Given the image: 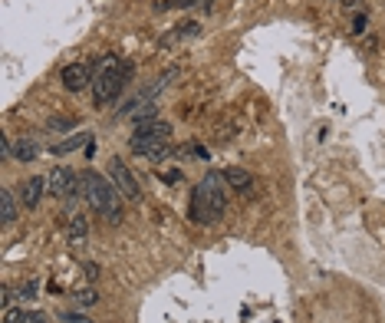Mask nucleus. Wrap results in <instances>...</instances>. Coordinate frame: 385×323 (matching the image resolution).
<instances>
[{
  "mask_svg": "<svg viewBox=\"0 0 385 323\" xmlns=\"http://www.w3.org/2000/svg\"><path fill=\"white\" fill-rule=\"evenodd\" d=\"M83 192H86V202L93 204V212H99L109 224H122V198L115 192V185H112V179H103L99 172H86Z\"/></svg>",
  "mask_w": 385,
  "mask_h": 323,
  "instance_id": "obj_2",
  "label": "nucleus"
},
{
  "mask_svg": "<svg viewBox=\"0 0 385 323\" xmlns=\"http://www.w3.org/2000/svg\"><path fill=\"white\" fill-rule=\"evenodd\" d=\"M175 7H211V0H171Z\"/></svg>",
  "mask_w": 385,
  "mask_h": 323,
  "instance_id": "obj_16",
  "label": "nucleus"
},
{
  "mask_svg": "<svg viewBox=\"0 0 385 323\" xmlns=\"http://www.w3.org/2000/svg\"><path fill=\"white\" fill-rule=\"evenodd\" d=\"M109 179H112L115 192H119L125 202H138V198H142V188H138L135 175L125 169V162H122V159H112L109 162Z\"/></svg>",
  "mask_w": 385,
  "mask_h": 323,
  "instance_id": "obj_4",
  "label": "nucleus"
},
{
  "mask_svg": "<svg viewBox=\"0 0 385 323\" xmlns=\"http://www.w3.org/2000/svg\"><path fill=\"white\" fill-rule=\"evenodd\" d=\"M69 241H73V244H83L86 241V222L83 218H73V222H69Z\"/></svg>",
  "mask_w": 385,
  "mask_h": 323,
  "instance_id": "obj_12",
  "label": "nucleus"
},
{
  "mask_svg": "<svg viewBox=\"0 0 385 323\" xmlns=\"http://www.w3.org/2000/svg\"><path fill=\"white\" fill-rule=\"evenodd\" d=\"M89 83H96L89 63H69V66L63 69V86H66L69 93H83Z\"/></svg>",
  "mask_w": 385,
  "mask_h": 323,
  "instance_id": "obj_6",
  "label": "nucleus"
},
{
  "mask_svg": "<svg viewBox=\"0 0 385 323\" xmlns=\"http://www.w3.org/2000/svg\"><path fill=\"white\" fill-rule=\"evenodd\" d=\"M63 323H93V320H89L86 314H66L63 317Z\"/></svg>",
  "mask_w": 385,
  "mask_h": 323,
  "instance_id": "obj_18",
  "label": "nucleus"
},
{
  "mask_svg": "<svg viewBox=\"0 0 385 323\" xmlns=\"http://www.w3.org/2000/svg\"><path fill=\"white\" fill-rule=\"evenodd\" d=\"M125 79H128V76H96V83H93V99H96V106H109V102L119 99Z\"/></svg>",
  "mask_w": 385,
  "mask_h": 323,
  "instance_id": "obj_5",
  "label": "nucleus"
},
{
  "mask_svg": "<svg viewBox=\"0 0 385 323\" xmlns=\"http://www.w3.org/2000/svg\"><path fill=\"white\" fill-rule=\"evenodd\" d=\"M76 300H79V304H86V307H93L99 297H96V290H79V294H76Z\"/></svg>",
  "mask_w": 385,
  "mask_h": 323,
  "instance_id": "obj_17",
  "label": "nucleus"
},
{
  "mask_svg": "<svg viewBox=\"0 0 385 323\" xmlns=\"http://www.w3.org/2000/svg\"><path fill=\"white\" fill-rule=\"evenodd\" d=\"M224 182H227V188L240 192V195H250V192H254V175L244 169H227L224 172Z\"/></svg>",
  "mask_w": 385,
  "mask_h": 323,
  "instance_id": "obj_9",
  "label": "nucleus"
},
{
  "mask_svg": "<svg viewBox=\"0 0 385 323\" xmlns=\"http://www.w3.org/2000/svg\"><path fill=\"white\" fill-rule=\"evenodd\" d=\"M17 214H20L17 198H14V192H10V188H4V192H0V222H4V224L17 222Z\"/></svg>",
  "mask_w": 385,
  "mask_h": 323,
  "instance_id": "obj_10",
  "label": "nucleus"
},
{
  "mask_svg": "<svg viewBox=\"0 0 385 323\" xmlns=\"http://www.w3.org/2000/svg\"><path fill=\"white\" fill-rule=\"evenodd\" d=\"M224 208H227V182L217 172H207L191 198V218L197 224H211L224 214Z\"/></svg>",
  "mask_w": 385,
  "mask_h": 323,
  "instance_id": "obj_1",
  "label": "nucleus"
},
{
  "mask_svg": "<svg viewBox=\"0 0 385 323\" xmlns=\"http://www.w3.org/2000/svg\"><path fill=\"white\" fill-rule=\"evenodd\" d=\"M36 142H17V149H14V159L17 162H34L36 159Z\"/></svg>",
  "mask_w": 385,
  "mask_h": 323,
  "instance_id": "obj_11",
  "label": "nucleus"
},
{
  "mask_svg": "<svg viewBox=\"0 0 385 323\" xmlns=\"http://www.w3.org/2000/svg\"><path fill=\"white\" fill-rule=\"evenodd\" d=\"M24 310L20 307H7V314H4V323H24Z\"/></svg>",
  "mask_w": 385,
  "mask_h": 323,
  "instance_id": "obj_15",
  "label": "nucleus"
},
{
  "mask_svg": "<svg viewBox=\"0 0 385 323\" xmlns=\"http://www.w3.org/2000/svg\"><path fill=\"white\" fill-rule=\"evenodd\" d=\"M76 175L66 169V165H56V169H50V175H46V192L50 195H56V198H63V195H69L73 192V185H76Z\"/></svg>",
  "mask_w": 385,
  "mask_h": 323,
  "instance_id": "obj_7",
  "label": "nucleus"
},
{
  "mask_svg": "<svg viewBox=\"0 0 385 323\" xmlns=\"http://www.w3.org/2000/svg\"><path fill=\"white\" fill-rule=\"evenodd\" d=\"M168 155H171V145L165 142V145H158V149H152L145 159H148V162H162V159H168Z\"/></svg>",
  "mask_w": 385,
  "mask_h": 323,
  "instance_id": "obj_14",
  "label": "nucleus"
},
{
  "mask_svg": "<svg viewBox=\"0 0 385 323\" xmlns=\"http://www.w3.org/2000/svg\"><path fill=\"white\" fill-rule=\"evenodd\" d=\"M171 136V126L165 119H148V122H138L135 132H132V139H128V149L135 155H148L152 149H158V145H165Z\"/></svg>",
  "mask_w": 385,
  "mask_h": 323,
  "instance_id": "obj_3",
  "label": "nucleus"
},
{
  "mask_svg": "<svg viewBox=\"0 0 385 323\" xmlns=\"http://www.w3.org/2000/svg\"><path fill=\"white\" fill-rule=\"evenodd\" d=\"M43 195H46V179H40V175L26 179L24 188H20V202H24V208H30V212L43 202Z\"/></svg>",
  "mask_w": 385,
  "mask_h": 323,
  "instance_id": "obj_8",
  "label": "nucleus"
},
{
  "mask_svg": "<svg viewBox=\"0 0 385 323\" xmlns=\"http://www.w3.org/2000/svg\"><path fill=\"white\" fill-rule=\"evenodd\" d=\"M86 139H89V136H69V139H66V142H60V145H53V152H56V155H66V152H73V149H79V145H83V142H86Z\"/></svg>",
  "mask_w": 385,
  "mask_h": 323,
  "instance_id": "obj_13",
  "label": "nucleus"
}]
</instances>
